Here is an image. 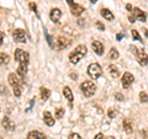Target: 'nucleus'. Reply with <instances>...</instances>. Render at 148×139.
<instances>
[{"instance_id": "obj_17", "label": "nucleus", "mask_w": 148, "mask_h": 139, "mask_svg": "<svg viewBox=\"0 0 148 139\" xmlns=\"http://www.w3.org/2000/svg\"><path fill=\"white\" fill-rule=\"evenodd\" d=\"M122 127H123V131L126 132L127 134H131L132 131H133V128H132V122H131V119H130V118L125 119L123 123H122Z\"/></svg>"}, {"instance_id": "obj_39", "label": "nucleus", "mask_w": 148, "mask_h": 139, "mask_svg": "<svg viewBox=\"0 0 148 139\" xmlns=\"http://www.w3.org/2000/svg\"><path fill=\"white\" fill-rule=\"evenodd\" d=\"M67 3L69 4V5H73V4H74V3H73V0H67Z\"/></svg>"}, {"instance_id": "obj_44", "label": "nucleus", "mask_w": 148, "mask_h": 139, "mask_svg": "<svg viewBox=\"0 0 148 139\" xmlns=\"http://www.w3.org/2000/svg\"><path fill=\"white\" fill-rule=\"evenodd\" d=\"M0 138H1V137H0Z\"/></svg>"}, {"instance_id": "obj_33", "label": "nucleus", "mask_w": 148, "mask_h": 139, "mask_svg": "<svg viewBox=\"0 0 148 139\" xmlns=\"http://www.w3.org/2000/svg\"><path fill=\"white\" fill-rule=\"evenodd\" d=\"M30 9H31V10L34 11V12L37 14V5H36L35 3H30Z\"/></svg>"}, {"instance_id": "obj_6", "label": "nucleus", "mask_w": 148, "mask_h": 139, "mask_svg": "<svg viewBox=\"0 0 148 139\" xmlns=\"http://www.w3.org/2000/svg\"><path fill=\"white\" fill-rule=\"evenodd\" d=\"M132 14H133V15H131V16L128 17L131 22H135L136 20H140L142 22H146L147 21V15L141 10L140 7H133L132 9Z\"/></svg>"}, {"instance_id": "obj_16", "label": "nucleus", "mask_w": 148, "mask_h": 139, "mask_svg": "<svg viewBox=\"0 0 148 139\" xmlns=\"http://www.w3.org/2000/svg\"><path fill=\"white\" fill-rule=\"evenodd\" d=\"M63 95H64V97L69 101V106L72 107V101H73V92H72V90H71V87L69 86H64L63 87Z\"/></svg>"}, {"instance_id": "obj_4", "label": "nucleus", "mask_w": 148, "mask_h": 139, "mask_svg": "<svg viewBox=\"0 0 148 139\" xmlns=\"http://www.w3.org/2000/svg\"><path fill=\"white\" fill-rule=\"evenodd\" d=\"M88 74L91 79H99L103 75V69L99 65L98 63H91L89 67H88Z\"/></svg>"}, {"instance_id": "obj_14", "label": "nucleus", "mask_w": 148, "mask_h": 139, "mask_svg": "<svg viewBox=\"0 0 148 139\" xmlns=\"http://www.w3.org/2000/svg\"><path fill=\"white\" fill-rule=\"evenodd\" d=\"M3 127L6 129V131H14L15 129V123L9 117H4L3 118Z\"/></svg>"}, {"instance_id": "obj_19", "label": "nucleus", "mask_w": 148, "mask_h": 139, "mask_svg": "<svg viewBox=\"0 0 148 139\" xmlns=\"http://www.w3.org/2000/svg\"><path fill=\"white\" fill-rule=\"evenodd\" d=\"M26 73H27V64H25V63H18L17 75H20V78H25Z\"/></svg>"}, {"instance_id": "obj_26", "label": "nucleus", "mask_w": 148, "mask_h": 139, "mask_svg": "<svg viewBox=\"0 0 148 139\" xmlns=\"http://www.w3.org/2000/svg\"><path fill=\"white\" fill-rule=\"evenodd\" d=\"M140 100H141V102H143V104H146V102H148V95L146 94L145 91H142V92H140Z\"/></svg>"}, {"instance_id": "obj_21", "label": "nucleus", "mask_w": 148, "mask_h": 139, "mask_svg": "<svg viewBox=\"0 0 148 139\" xmlns=\"http://www.w3.org/2000/svg\"><path fill=\"white\" fill-rule=\"evenodd\" d=\"M108 70H109V73H110V75L112 76L114 79H116V78H119V76H120V72H119V69H117V67H115L114 64H110V65L108 67Z\"/></svg>"}, {"instance_id": "obj_42", "label": "nucleus", "mask_w": 148, "mask_h": 139, "mask_svg": "<svg viewBox=\"0 0 148 139\" xmlns=\"http://www.w3.org/2000/svg\"><path fill=\"white\" fill-rule=\"evenodd\" d=\"M145 33H146V36H147V38H148V30H146V31H145Z\"/></svg>"}, {"instance_id": "obj_15", "label": "nucleus", "mask_w": 148, "mask_h": 139, "mask_svg": "<svg viewBox=\"0 0 148 139\" xmlns=\"http://www.w3.org/2000/svg\"><path fill=\"white\" fill-rule=\"evenodd\" d=\"M43 121H45V123L47 124V126H49V127L54 126V118H53L52 113L48 112V111H46V112L43 113Z\"/></svg>"}, {"instance_id": "obj_27", "label": "nucleus", "mask_w": 148, "mask_h": 139, "mask_svg": "<svg viewBox=\"0 0 148 139\" xmlns=\"http://www.w3.org/2000/svg\"><path fill=\"white\" fill-rule=\"evenodd\" d=\"M131 33H132V37H133V38H135V40L140 41V42H143V40L141 38V36H140V33H138V32H137V30H132Z\"/></svg>"}, {"instance_id": "obj_9", "label": "nucleus", "mask_w": 148, "mask_h": 139, "mask_svg": "<svg viewBox=\"0 0 148 139\" xmlns=\"http://www.w3.org/2000/svg\"><path fill=\"white\" fill-rule=\"evenodd\" d=\"M72 43V41L67 38V37H63V36H59L58 38H57V43H56V47H57L58 49H64V48H67L69 47Z\"/></svg>"}, {"instance_id": "obj_18", "label": "nucleus", "mask_w": 148, "mask_h": 139, "mask_svg": "<svg viewBox=\"0 0 148 139\" xmlns=\"http://www.w3.org/2000/svg\"><path fill=\"white\" fill-rule=\"evenodd\" d=\"M27 139H46L45 134H42L38 131H32L27 134Z\"/></svg>"}, {"instance_id": "obj_7", "label": "nucleus", "mask_w": 148, "mask_h": 139, "mask_svg": "<svg viewBox=\"0 0 148 139\" xmlns=\"http://www.w3.org/2000/svg\"><path fill=\"white\" fill-rule=\"evenodd\" d=\"M12 38L15 42L17 43H26V35L25 31L21 29H16L15 31L12 32Z\"/></svg>"}, {"instance_id": "obj_8", "label": "nucleus", "mask_w": 148, "mask_h": 139, "mask_svg": "<svg viewBox=\"0 0 148 139\" xmlns=\"http://www.w3.org/2000/svg\"><path fill=\"white\" fill-rule=\"evenodd\" d=\"M133 80H135V78H133V75H132V74H131V73H128V72H126V73L123 74L122 79H121L122 87H123V89H128V87L132 85Z\"/></svg>"}, {"instance_id": "obj_3", "label": "nucleus", "mask_w": 148, "mask_h": 139, "mask_svg": "<svg viewBox=\"0 0 148 139\" xmlns=\"http://www.w3.org/2000/svg\"><path fill=\"white\" fill-rule=\"evenodd\" d=\"M132 50H133V53L136 54V59H137V62L140 63V65L142 67H145L148 64V55L147 53L145 52L143 49H140V48H136V47H131Z\"/></svg>"}, {"instance_id": "obj_43", "label": "nucleus", "mask_w": 148, "mask_h": 139, "mask_svg": "<svg viewBox=\"0 0 148 139\" xmlns=\"http://www.w3.org/2000/svg\"><path fill=\"white\" fill-rule=\"evenodd\" d=\"M0 139H3V138H0Z\"/></svg>"}, {"instance_id": "obj_10", "label": "nucleus", "mask_w": 148, "mask_h": 139, "mask_svg": "<svg viewBox=\"0 0 148 139\" xmlns=\"http://www.w3.org/2000/svg\"><path fill=\"white\" fill-rule=\"evenodd\" d=\"M9 84H10L12 87L14 86H21L24 84V80H22V78H18L15 73H11L10 75H9Z\"/></svg>"}, {"instance_id": "obj_40", "label": "nucleus", "mask_w": 148, "mask_h": 139, "mask_svg": "<svg viewBox=\"0 0 148 139\" xmlns=\"http://www.w3.org/2000/svg\"><path fill=\"white\" fill-rule=\"evenodd\" d=\"M71 76H72V78H74V80H75V78H77L78 75H77V74H73V73H72V74H71Z\"/></svg>"}, {"instance_id": "obj_1", "label": "nucleus", "mask_w": 148, "mask_h": 139, "mask_svg": "<svg viewBox=\"0 0 148 139\" xmlns=\"http://www.w3.org/2000/svg\"><path fill=\"white\" fill-rule=\"evenodd\" d=\"M86 53H88V49H86L85 46L79 44L73 52L69 53V62H71L72 64H77L83 57H84V55H86Z\"/></svg>"}, {"instance_id": "obj_22", "label": "nucleus", "mask_w": 148, "mask_h": 139, "mask_svg": "<svg viewBox=\"0 0 148 139\" xmlns=\"http://www.w3.org/2000/svg\"><path fill=\"white\" fill-rule=\"evenodd\" d=\"M40 91H41V99H42L43 101H46V100H48V99H49L51 91L47 89V87H41Z\"/></svg>"}, {"instance_id": "obj_24", "label": "nucleus", "mask_w": 148, "mask_h": 139, "mask_svg": "<svg viewBox=\"0 0 148 139\" xmlns=\"http://www.w3.org/2000/svg\"><path fill=\"white\" fill-rule=\"evenodd\" d=\"M109 57H110V59H112V61H115V59H119V57H120V54H119V50L115 48V47H112L110 49V53H109Z\"/></svg>"}, {"instance_id": "obj_35", "label": "nucleus", "mask_w": 148, "mask_h": 139, "mask_svg": "<svg viewBox=\"0 0 148 139\" xmlns=\"http://www.w3.org/2000/svg\"><path fill=\"white\" fill-rule=\"evenodd\" d=\"M105 137H104V134H101V133H99V134H96L95 136V138L94 139H104Z\"/></svg>"}, {"instance_id": "obj_38", "label": "nucleus", "mask_w": 148, "mask_h": 139, "mask_svg": "<svg viewBox=\"0 0 148 139\" xmlns=\"http://www.w3.org/2000/svg\"><path fill=\"white\" fill-rule=\"evenodd\" d=\"M121 38H122V33H119V35H117V41H120Z\"/></svg>"}, {"instance_id": "obj_20", "label": "nucleus", "mask_w": 148, "mask_h": 139, "mask_svg": "<svg viewBox=\"0 0 148 139\" xmlns=\"http://www.w3.org/2000/svg\"><path fill=\"white\" fill-rule=\"evenodd\" d=\"M100 14H101V16H103L105 20H109V21H112L114 20V14L111 12L109 9H101Z\"/></svg>"}, {"instance_id": "obj_11", "label": "nucleus", "mask_w": 148, "mask_h": 139, "mask_svg": "<svg viewBox=\"0 0 148 139\" xmlns=\"http://www.w3.org/2000/svg\"><path fill=\"white\" fill-rule=\"evenodd\" d=\"M61 16H62V11L59 10L58 7H53L52 10H51L49 12V17H51V20H52L53 22H59V20H61Z\"/></svg>"}, {"instance_id": "obj_28", "label": "nucleus", "mask_w": 148, "mask_h": 139, "mask_svg": "<svg viewBox=\"0 0 148 139\" xmlns=\"http://www.w3.org/2000/svg\"><path fill=\"white\" fill-rule=\"evenodd\" d=\"M12 91H14V95H15L16 97H20L21 96V86H14L12 87Z\"/></svg>"}, {"instance_id": "obj_13", "label": "nucleus", "mask_w": 148, "mask_h": 139, "mask_svg": "<svg viewBox=\"0 0 148 139\" xmlns=\"http://www.w3.org/2000/svg\"><path fill=\"white\" fill-rule=\"evenodd\" d=\"M83 11H84V7H83L82 5H79V4L74 3L73 5H71V12H72V15L79 16V15H82V14H83Z\"/></svg>"}, {"instance_id": "obj_23", "label": "nucleus", "mask_w": 148, "mask_h": 139, "mask_svg": "<svg viewBox=\"0 0 148 139\" xmlns=\"http://www.w3.org/2000/svg\"><path fill=\"white\" fill-rule=\"evenodd\" d=\"M10 62V57L6 53H0V67L4 65V64H8Z\"/></svg>"}, {"instance_id": "obj_32", "label": "nucleus", "mask_w": 148, "mask_h": 139, "mask_svg": "<svg viewBox=\"0 0 148 139\" xmlns=\"http://www.w3.org/2000/svg\"><path fill=\"white\" fill-rule=\"evenodd\" d=\"M95 25H96V27H98V29H99L100 31H104V30H105V26H104L103 24H101L100 21H96V22H95Z\"/></svg>"}, {"instance_id": "obj_41", "label": "nucleus", "mask_w": 148, "mask_h": 139, "mask_svg": "<svg viewBox=\"0 0 148 139\" xmlns=\"http://www.w3.org/2000/svg\"><path fill=\"white\" fill-rule=\"evenodd\" d=\"M89 1H90V3H92V4H95L96 1H98V0H89Z\"/></svg>"}, {"instance_id": "obj_31", "label": "nucleus", "mask_w": 148, "mask_h": 139, "mask_svg": "<svg viewBox=\"0 0 148 139\" xmlns=\"http://www.w3.org/2000/svg\"><path fill=\"white\" fill-rule=\"evenodd\" d=\"M68 139H82V137H80L78 133H72L71 136H69V138H68Z\"/></svg>"}, {"instance_id": "obj_37", "label": "nucleus", "mask_w": 148, "mask_h": 139, "mask_svg": "<svg viewBox=\"0 0 148 139\" xmlns=\"http://www.w3.org/2000/svg\"><path fill=\"white\" fill-rule=\"evenodd\" d=\"M126 9H127L128 11H132V5H131V4H127V5H126Z\"/></svg>"}, {"instance_id": "obj_36", "label": "nucleus", "mask_w": 148, "mask_h": 139, "mask_svg": "<svg viewBox=\"0 0 148 139\" xmlns=\"http://www.w3.org/2000/svg\"><path fill=\"white\" fill-rule=\"evenodd\" d=\"M3 40H4V32L0 31V46L3 44Z\"/></svg>"}, {"instance_id": "obj_29", "label": "nucleus", "mask_w": 148, "mask_h": 139, "mask_svg": "<svg viewBox=\"0 0 148 139\" xmlns=\"http://www.w3.org/2000/svg\"><path fill=\"white\" fill-rule=\"evenodd\" d=\"M108 114H109L110 118H115L116 117V114H117V112H116V110H114V108H109Z\"/></svg>"}, {"instance_id": "obj_25", "label": "nucleus", "mask_w": 148, "mask_h": 139, "mask_svg": "<svg viewBox=\"0 0 148 139\" xmlns=\"http://www.w3.org/2000/svg\"><path fill=\"white\" fill-rule=\"evenodd\" d=\"M54 116H56V118H62L63 116H64V108H62V107L57 108V110H56Z\"/></svg>"}, {"instance_id": "obj_5", "label": "nucleus", "mask_w": 148, "mask_h": 139, "mask_svg": "<svg viewBox=\"0 0 148 139\" xmlns=\"http://www.w3.org/2000/svg\"><path fill=\"white\" fill-rule=\"evenodd\" d=\"M14 57H15V61H17L18 63H25V64H29L30 61V54L25 52L24 49L21 48H16L15 49V53H14Z\"/></svg>"}, {"instance_id": "obj_30", "label": "nucleus", "mask_w": 148, "mask_h": 139, "mask_svg": "<svg viewBox=\"0 0 148 139\" xmlns=\"http://www.w3.org/2000/svg\"><path fill=\"white\" fill-rule=\"evenodd\" d=\"M45 35H46V38H47L48 44L51 46V47H54V44H53V42H52V37L48 35V32H47V31H45Z\"/></svg>"}, {"instance_id": "obj_2", "label": "nucleus", "mask_w": 148, "mask_h": 139, "mask_svg": "<svg viewBox=\"0 0 148 139\" xmlns=\"http://www.w3.org/2000/svg\"><path fill=\"white\" fill-rule=\"evenodd\" d=\"M80 90H82L83 94H84V96L90 97V96H92V95L95 94L96 86H95V84L92 81L85 80V81H83L82 84H80Z\"/></svg>"}, {"instance_id": "obj_12", "label": "nucleus", "mask_w": 148, "mask_h": 139, "mask_svg": "<svg viewBox=\"0 0 148 139\" xmlns=\"http://www.w3.org/2000/svg\"><path fill=\"white\" fill-rule=\"evenodd\" d=\"M91 47L94 49V52L98 55H103L104 54V44L100 42V41H94L91 43Z\"/></svg>"}, {"instance_id": "obj_34", "label": "nucleus", "mask_w": 148, "mask_h": 139, "mask_svg": "<svg viewBox=\"0 0 148 139\" xmlns=\"http://www.w3.org/2000/svg\"><path fill=\"white\" fill-rule=\"evenodd\" d=\"M115 97H116V100H117V101H123V95H122V94H120V92H117V94L115 95Z\"/></svg>"}]
</instances>
